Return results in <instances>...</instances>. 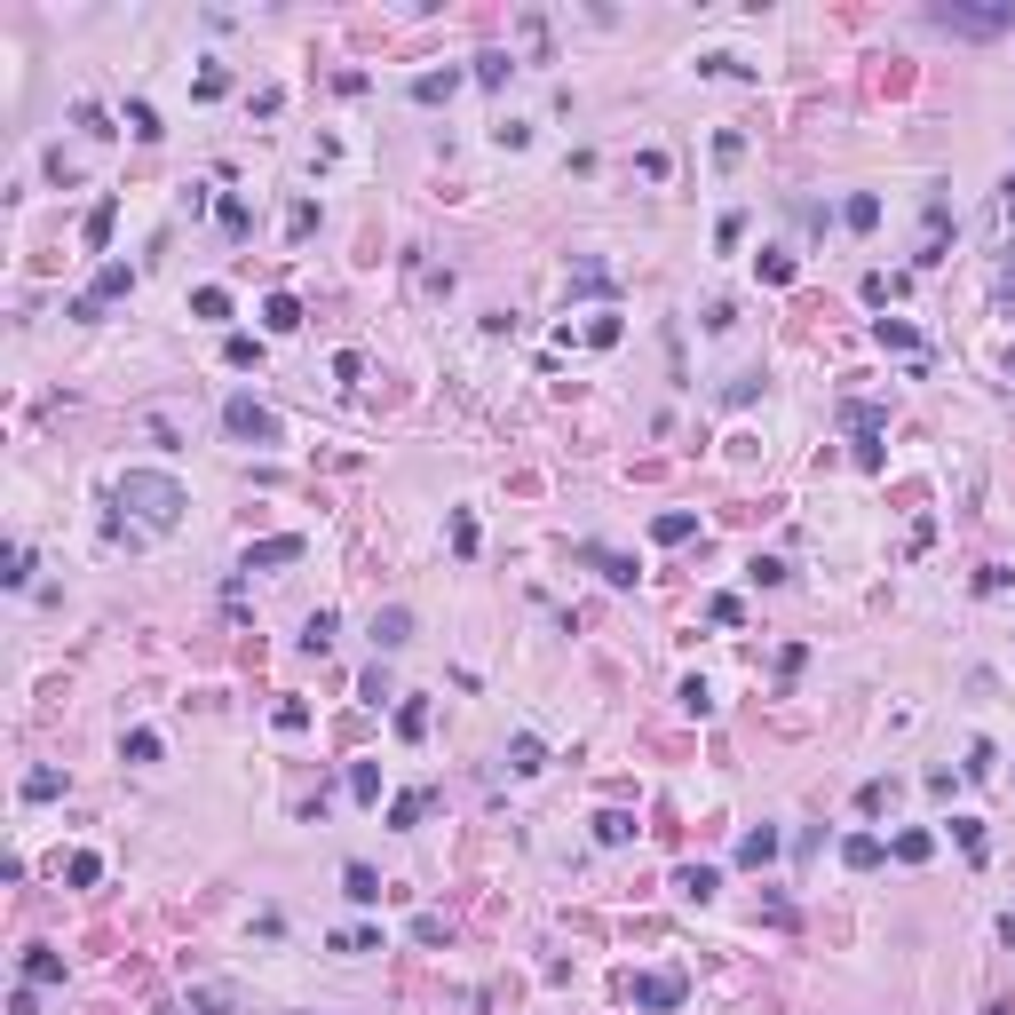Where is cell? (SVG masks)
I'll return each instance as SVG.
<instances>
[{
    "mask_svg": "<svg viewBox=\"0 0 1015 1015\" xmlns=\"http://www.w3.org/2000/svg\"><path fill=\"white\" fill-rule=\"evenodd\" d=\"M119 508H135V524H143V532H175L191 500H183V484H175V476L127 468V476H119Z\"/></svg>",
    "mask_w": 1015,
    "mask_h": 1015,
    "instance_id": "1",
    "label": "cell"
},
{
    "mask_svg": "<svg viewBox=\"0 0 1015 1015\" xmlns=\"http://www.w3.org/2000/svg\"><path fill=\"white\" fill-rule=\"evenodd\" d=\"M928 24H936V32H960V40H992V32H1008V24H1015V0H992V8L936 0V8H928Z\"/></svg>",
    "mask_w": 1015,
    "mask_h": 1015,
    "instance_id": "2",
    "label": "cell"
},
{
    "mask_svg": "<svg viewBox=\"0 0 1015 1015\" xmlns=\"http://www.w3.org/2000/svg\"><path fill=\"white\" fill-rule=\"evenodd\" d=\"M223 429H230V437H246V445H278V413H270V405H254V397H230V405H223Z\"/></svg>",
    "mask_w": 1015,
    "mask_h": 1015,
    "instance_id": "3",
    "label": "cell"
},
{
    "mask_svg": "<svg viewBox=\"0 0 1015 1015\" xmlns=\"http://www.w3.org/2000/svg\"><path fill=\"white\" fill-rule=\"evenodd\" d=\"M127 286H135V270H127V262H112V270H104V278H96V286L72 302V318H96V310H104V302H119Z\"/></svg>",
    "mask_w": 1015,
    "mask_h": 1015,
    "instance_id": "4",
    "label": "cell"
},
{
    "mask_svg": "<svg viewBox=\"0 0 1015 1015\" xmlns=\"http://www.w3.org/2000/svg\"><path fill=\"white\" fill-rule=\"evenodd\" d=\"M635 1008H651V1015L682 1008V976H675V968H659V976H635Z\"/></svg>",
    "mask_w": 1015,
    "mask_h": 1015,
    "instance_id": "5",
    "label": "cell"
},
{
    "mask_svg": "<svg viewBox=\"0 0 1015 1015\" xmlns=\"http://www.w3.org/2000/svg\"><path fill=\"white\" fill-rule=\"evenodd\" d=\"M302 556H310V540H302V532H278V540L246 548V571H270V564H302Z\"/></svg>",
    "mask_w": 1015,
    "mask_h": 1015,
    "instance_id": "6",
    "label": "cell"
},
{
    "mask_svg": "<svg viewBox=\"0 0 1015 1015\" xmlns=\"http://www.w3.org/2000/svg\"><path fill=\"white\" fill-rule=\"evenodd\" d=\"M341 897L349 904H381V873H373V865H341Z\"/></svg>",
    "mask_w": 1015,
    "mask_h": 1015,
    "instance_id": "7",
    "label": "cell"
},
{
    "mask_svg": "<svg viewBox=\"0 0 1015 1015\" xmlns=\"http://www.w3.org/2000/svg\"><path fill=\"white\" fill-rule=\"evenodd\" d=\"M373 643H381V651H397V643H413V619H405L397 603H389V611H373Z\"/></svg>",
    "mask_w": 1015,
    "mask_h": 1015,
    "instance_id": "8",
    "label": "cell"
},
{
    "mask_svg": "<svg viewBox=\"0 0 1015 1015\" xmlns=\"http://www.w3.org/2000/svg\"><path fill=\"white\" fill-rule=\"evenodd\" d=\"M262 326H270V334H294V326H302V302H294V294H270V302H262Z\"/></svg>",
    "mask_w": 1015,
    "mask_h": 1015,
    "instance_id": "9",
    "label": "cell"
},
{
    "mask_svg": "<svg viewBox=\"0 0 1015 1015\" xmlns=\"http://www.w3.org/2000/svg\"><path fill=\"white\" fill-rule=\"evenodd\" d=\"M24 984H64V960H56L48 944H32V952H24Z\"/></svg>",
    "mask_w": 1015,
    "mask_h": 1015,
    "instance_id": "10",
    "label": "cell"
},
{
    "mask_svg": "<svg viewBox=\"0 0 1015 1015\" xmlns=\"http://www.w3.org/2000/svg\"><path fill=\"white\" fill-rule=\"evenodd\" d=\"M238 1000H230V984H199L191 1000H183V1015H230Z\"/></svg>",
    "mask_w": 1015,
    "mask_h": 1015,
    "instance_id": "11",
    "label": "cell"
},
{
    "mask_svg": "<svg viewBox=\"0 0 1015 1015\" xmlns=\"http://www.w3.org/2000/svg\"><path fill=\"white\" fill-rule=\"evenodd\" d=\"M770 857H778V833H770V825H762V833H746V841H738V865H770Z\"/></svg>",
    "mask_w": 1015,
    "mask_h": 1015,
    "instance_id": "12",
    "label": "cell"
},
{
    "mask_svg": "<svg viewBox=\"0 0 1015 1015\" xmlns=\"http://www.w3.org/2000/svg\"><path fill=\"white\" fill-rule=\"evenodd\" d=\"M841 857H849L857 873H873V865H881V841H873V833H849V841H841Z\"/></svg>",
    "mask_w": 1015,
    "mask_h": 1015,
    "instance_id": "13",
    "label": "cell"
},
{
    "mask_svg": "<svg viewBox=\"0 0 1015 1015\" xmlns=\"http://www.w3.org/2000/svg\"><path fill=\"white\" fill-rule=\"evenodd\" d=\"M452 88H460V72H421V80H413V96H421V104H445Z\"/></svg>",
    "mask_w": 1015,
    "mask_h": 1015,
    "instance_id": "14",
    "label": "cell"
},
{
    "mask_svg": "<svg viewBox=\"0 0 1015 1015\" xmlns=\"http://www.w3.org/2000/svg\"><path fill=\"white\" fill-rule=\"evenodd\" d=\"M841 223H849V230H873V223H881V199H873V191H857V199L841 207Z\"/></svg>",
    "mask_w": 1015,
    "mask_h": 1015,
    "instance_id": "15",
    "label": "cell"
},
{
    "mask_svg": "<svg viewBox=\"0 0 1015 1015\" xmlns=\"http://www.w3.org/2000/svg\"><path fill=\"white\" fill-rule=\"evenodd\" d=\"M215 223H223V238H246L254 215H246V199H223V207H215Z\"/></svg>",
    "mask_w": 1015,
    "mask_h": 1015,
    "instance_id": "16",
    "label": "cell"
},
{
    "mask_svg": "<svg viewBox=\"0 0 1015 1015\" xmlns=\"http://www.w3.org/2000/svg\"><path fill=\"white\" fill-rule=\"evenodd\" d=\"M690 532H698V516H659V524H651V540H667V548H675V540H690Z\"/></svg>",
    "mask_w": 1015,
    "mask_h": 1015,
    "instance_id": "17",
    "label": "cell"
},
{
    "mask_svg": "<svg viewBox=\"0 0 1015 1015\" xmlns=\"http://www.w3.org/2000/svg\"><path fill=\"white\" fill-rule=\"evenodd\" d=\"M627 833H635L627 809H603V817H595V841H627Z\"/></svg>",
    "mask_w": 1015,
    "mask_h": 1015,
    "instance_id": "18",
    "label": "cell"
},
{
    "mask_svg": "<svg viewBox=\"0 0 1015 1015\" xmlns=\"http://www.w3.org/2000/svg\"><path fill=\"white\" fill-rule=\"evenodd\" d=\"M873 334H881V349H920V334H912V326H904V318H881V326H873Z\"/></svg>",
    "mask_w": 1015,
    "mask_h": 1015,
    "instance_id": "19",
    "label": "cell"
},
{
    "mask_svg": "<svg viewBox=\"0 0 1015 1015\" xmlns=\"http://www.w3.org/2000/svg\"><path fill=\"white\" fill-rule=\"evenodd\" d=\"M191 310H199V318H230V294H223V286H199Z\"/></svg>",
    "mask_w": 1015,
    "mask_h": 1015,
    "instance_id": "20",
    "label": "cell"
},
{
    "mask_svg": "<svg viewBox=\"0 0 1015 1015\" xmlns=\"http://www.w3.org/2000/svg\"><path fill=\"white\" fill-rule=\"evenodd\" d=\"M254 357H262V341H254V334H230L223 341V365H254Z\"/></svg>",
    "mask_w": 1015,
    "mask_h": 1015,
    "instance_id": "21",
    "label": "cell"
},
{
    "mask_svg": "<svg viewBox=\"0 0 1015 1015\" xmlns=\"http://www.w3.org/2000/svg\"><path fill=\"white\" fill-rule=\"evenodd\" d=\"M143 437H151V445H183V429H175L167 413H143Z\"/></svg>",
    "mask_w": 1015,
    "mask_h": 1015,
    "instance_id": "22",
    "label": "cell"
},
{
    "mask_svg": "<svg viewBox=\"0 0 1015 1015\" xmlns=\"http://www.w3.org/2000/svg\"><path fill=\"white\" fill-rule=\"evenodd\" d=\"M302 643H310V651H326V643H334V611H310V627H302Z\"/></svg>",
    "mask_w": 1015,
    "mask_h": 1015,
    "instance_id": "23",
    "label": "cell"
},
{
    "mask_svg": "<svg viewBox=\"0 0 1015 1015\" xmlns=\"http://www.w3.org/2000/svg\"><path fill=\"white\" fill-rule=\"evenodd\" d=\"M397 730H405V738H421V730H429V706H421V698H405V706H397Z\"/></svg>",
    "mask_w": 1015,
    "mask_h": 1015,
    "instance_id": "24",
    "label": "cell"
},
{
    "mask_svg": "<svg viewBox=\"0 0 1015 1015\" xmlns=\"http://www.w3.org/2000/svg\"><path fill=\"white\" fill-rule=\"evenodd\" d=\"M334 952H381V936H373V928H341Z\"/></svg>",
    "mask_w": 1015,
    "mask_h": 1015,
    "instance_id": "25",
    "label": "cell"
},
{
    "mask_svg": "<svg viewBox=\"0 0 1015 1015\" xmlns=\"http://www.w3.org/2000/svg\"><path fill=\"white\" fill-rule=\"evenodd\" d=\"M127 135H143V143H151V135H159V112H151V104H127Z\"/></svg>",
    "mask_w": 1015,
    "mask_h": 1015,
    "instance_id": "26",
    "label": "cell"
},
{
    "mask_svg": "<svg viewBox=\"0 0 1015 1015\" xmlns=\"http://www.w3.org/2000/svg\"><path fill=\"white\" fill-rule=\"evenodd\" d=\"M587 341H595V349H611V341H619V318H611V310H595V318H587Z\"/></svg>",
    "mask_w": 1015,
    "mask_h": 1015,
    "instance_id": "27",
    "label": "cell"
},
{
    "mask_svg": "<svg viewBox=\"0 0 1015 1015\" xmlns=\"http://www.w3.org/2000/svg\"><path fill=\"white\" fill-rule=\"evenodd\" d=\"M595 571H603L611 587H635V564H627V556H595Z\"/></svg>",
    "mask_w": 1015,
    "mask_h": 1015,
    "instance_id": "28",
    "label": "cell"
},
{
    "mask_svg": "<svg viewBox=\"0 0 1015 1015\" xmlns=\"http://www.w3.org/2000/svg\"><path fill=\"white\" fill-rule=\"evenodd\" d=\"M476 80H484V88H500V80H508V56H500V48H492V56H476Z\"/></svg>",
    "mask_w": 1015,
    "mask_h": 1015,
    "instance_id": "29",
    "label": "cell"
},
{
    "mask_svg": "<svg viewBox=\"0 0 1015 1015\" xmlns=\"http://www.w3.org/2000/svg\"><path fill=\"white\" fill-rule=\"evenodd\" d=\"M127 762H159V738L151 730H127Z\"/></svg>",
    "mask_w": 1015,
    "mask_h": 1015,
    "instance_id": "30",
    "label": "cell"
},
{
    "mask_svg": "<svg viewBox=\"0 0 1015 1015\" xmlns=\"http://www.w3.org/2000/svg\"><path fill=\"white\" fill-rule=\"evenodd\" d=\"M508 770H540V738H516L508 746Z\"/></svg>",
    "mask_w": 1015,
    "mask_h": 1015,
    "instance_id": "31",
    "label": "cell"
},
{
    "mask_svg": "<svg viewBox=\"0 0 1015 1015\" xmlns=\"http://www.w3.org/2000/svg\"><path fill=\"white\" fill-rule=\"evenodd\" d=\"M952 833H960V849H968V857H984V825H976V817H952Z\"/></svg>",
    "mask_w": 1015,
    "mask_h": 1015,
    "instance_id": "32",
    "label": "cell"
},
{
    "mask_svg": "<svg viewBox=\"0 0 1015 1015\" xmlns=\"http://www.w3.org/2000/svg\"><path fill=\"white\" fill-rule=\"evenodd\" d=\"M357 698H365V706H381V698H389V675H381V667H365V682H357Z\"/></svg>",
    "mask_w": 1015,
    "mask_h": 1015,
    "instance_id": "33",
    "label": "cell"
},
{
    "mask_svg": "<svg viewBox=\"0 0 1015 1015\" xmlns=\"http://www.w3.org/2000/svg\"><path fill=\"white\" fill-rule=\"evenodd\" d=\"M928 849H936V841H928V833H897V857H904V865H920V857H928Z\"/></svg>",
    "mask_w": 1015,
    "mask_h": 1015,
    "instance_id": "34",
    "label": "cell"
},
{
    "mask_svg": "<svg viewBox=\"0 0 1015 1015\" xmlns=\"http://www.w3.org/2000/svg\"><path fill=\"white\" fill-rule=\"evenodd\" d=\"M24 793H32V801H48V793H64V778H56V770H32V778H24Z\"/></svg>",
    "mask_w": 1015,
    "mask_h": 1015,
    "instance_id": "35",
    "label": "cell"
},
{
    "mask_svg": "<svg viewBox=\"0 0 1015 1015\" xmlns=\"http://www.w3.org/2000/svg\"><path fill=\"white\" fill-rule=\"evenodd\" d=\"M1000 936H1008V944H1015V912H1008V920H1000Z\"/></svg>",
    "mask_w": 1015,
    "mask_h": 1015,
    "instance_id": "36",
    "label": "cell"
},
{
    "mask_svg": "<svg viewBox=\"0 0 1015 1015\" xmlns=\"http://www.w3.org/2000/svg\"><path fill=\"white\" fill-rule=\"evenodd\" d=\"M1008 215H1015V183H1008Z\"/></svg>",
    "mask_w": 1015,
    "mask_h": 1015,
    "instance_id": "37",
    "label": "cell"
}]
</instances>
